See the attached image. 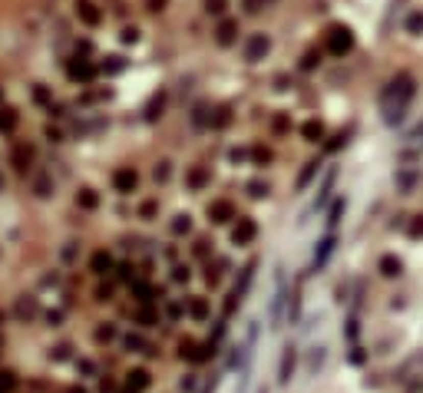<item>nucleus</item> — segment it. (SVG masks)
I'll return each mask as SVG.
<instances>
[{"label": "nucleus", "mask_w": 423, "mask_h": 393, "mask_svg": "<svg viewBox=\"0 0 423 393\" xmlns=\"http://www.w3.org/2000/svg\"><path fill=\"white\" fill-rule=\"evenodd\" d=\"M13 129H17V109L4 106L0 109V132H13Z\"/></svg>", "instance_id": "nucleus-13"}, {"label": "nucleus", "mask_w": 423, "mask_h": 393, "mask_svg": "<svg viewBox=\"0 0 423 393\" xmlns=\"http://www.w3.org/2000/svg\"><path fill=\"white\" fill-rule=\"evenodd\" d=\"M69 393H86V390H83V387H73V390H69Z\"/></svg>", "instance_id": "nucleus-46"}, {"label": "nucleus", "mask_w": 423, "mask_h": 393, "mask_svg": "<svg viewBox=\"0 0 423 393\" xmlns=\"http://www.w3.org/2000/svg\"><path fill=\"white\" fill-rule=\"evenodd\" d=\"M136 172H132V168H119L116 175H112V185H116V192H132V188H136Z\"/></svg>", "instance_id": "nucleus-7"}, {"label": "nucleus", "mask_w": 423, "mask_h": 393, "mask_svg": "<svg viewBox=\"0 0 423 393\" xmlns=\"http://www.w3.org/2000/svg\"><path fill=\"white\" fill-rule=\"evenodd\" d=\"M324 357H327V347H314L311 360H308V374H317V370L324 367Z\"/></svg>", "instance_id": "nucleus-18"}, {"label": "nucleus", "mask_w": 423, "mask_h": 393, "mask_svg": "<svg viewBox=\"0 0 423 393\" xmlns=\"http://www.w3.org/2000/svg\"><path fill=\"white\" fill-rule=\"evenodd\" d=\"M235 30H238L235 20H225V23L218 27V43H231V40H235Z\"/></svg>", "instance_id": "nucleus-17"}, {"label": "nucleus", "mask_w": 423, "mask_h": 393, "mask_svg": "<svg viewBox=\"0 0 423 393\" xmlns=\"http://www.w3.org/2000/svg\"><path fill=\"white\" fill-rule=\"evenodd\" d=\"M17 390V377L10 370H0V393H13Z\"/></svg>", "instance_id": "nucleus-20"}, {"label": "nucleus", "mask_w": 423, "mask_h": 393, "mask_svg": "<svg viewBox=\"0 0 423 393\" xmlns=\"http://www.w3.org/2000/svg\"><path fill=\"white\" fill-rule=\"evenodd\" d=\"M76 202H80L83 208H96V202H100V199H96V192H93V188H83V192H80V199H76Z\"/></svg>", "instance_id": "nucleus-24"}, {"label": "nucleus", "mask_w": 423, "mask_h": 393, "mask_svg": "<svg viewBox=\"0 0 423 393\" xmlns=\"http://www.w3.org/2000/svg\"><path fill=\"white\" fill-rule=\"evenodd\" d=\"M132 287H136V294H139V304H149V301L156 298V291H152L149 284H143V281H136Z\"/></svg>", "instance_id": "nucleus-21"}, {"label": "nucleus", "mask_w": 423, "mask_h": 393, "mask_svg": "<svg viewBox=\"0 0 423 393\" xmlns=\"http://www.w3.org/2000/svg\"><path fill=\"white\" fill-rule=\"evenodd\" d=\"M294 363H298V354H294V347H285V354H281V367H278V380H281V383L291 380Z\"/></svg>", "instance_id": "nucleus-6"}, {"label": "nucleus", "mask_w": 423, "mask_h": 393, "mask_svg": "<svg viewBox=\"0 0 423 393\" xmlns=\"http://www.w3.org/2000/svg\"><path fill=\"white\" fill-rule=\"evenodd\" d=\"M238 304H242V298L231 291V294H228V301H225V317H228V314H235V307H238Z\"/></svg>", "instance_id": "nucleus-28"}, {"label": "nucleus", "mask_w": 423, "mask_h": 393, "mask_svg": "<svg viewBox=\"0 0 423 393\" xmlns=\"http://www.w3.org/2000/svg\"><path fill=\"white\" fill-rule=\"evenodd\" d=\"M139 215H143V218H152V215H156V202H146V205L139 208Z\"/></svg>", "instance_id": "nucleus-35"}, {"label": "nucleus", "mask_w": 423, "mask_h": 393, "mask_svg": "<svg viewBox=\"0 0 423 393\" xmlns=\"http://www.w3.org/2000/svg\"><path fill=\"white\" fill-rule=\"evenodd\" d=\"M314 175H317V162H308V165H304V172H301V179H298V188H304L308 182L314 179Z\"/></svg>", "instance_id": "nucleus-25"}, {"label": "nucleus", "mask_w": 423, "mask_h": 393, "mask_svg": "<svg viewBox=\"0 0 423 393\" xmlns=\"http://www.w3.org/2000/svg\"><path fill=\"white\" fill-rule=\"evenodd\" d=\"M189 185H192V188H202V185H205V168H195V172L189 175Z\"/></svg>", "instance_id": "nucleus-26"}, {"label": "nucleus", "mask_w": 423, "mask_h": 393, "mask_svg": "<svg viewBox=\"0 0 423 393\" xmlns=\"http://www.w3.org/2000/svg\"><path fill=\"white\" fill-rule=\"evenodd\" d=\"M149 380H152L149 370H143V367H136V370H129V374H126V383H129V390H136V393L149 387Z\"/></svg>", "instance_id": "nucleus-9"}, {"label": "nucleus", "mask_w": 423, "mask_h": 393, "mask_svg": "<svg viewBox=\"0 0 423 393\" xmlns=\"http://www.w3.org/2000/svg\"><path fill=\"white\" fill-rule=\"evenodd\" d=\"M156 179H169V162H162V165H156Z\"/></svg>", "instance_id": "nucleus-38"}, {"label": "nucleus", "mask_w": 423, "mask_h": 393, "mask_svg": "<svg viewBox=\"0 0 423 393\" xmlns=\"http://www.w3.org/2000/svg\"><path fill=\"white\" fill-rule=\"evenodd\" d=\"M185 311L192 314L195 321H205L208 314H212V311H208V304H205V298H192V301H189V307H185Z\"/></svg>", "instance_id": "nucleus-11"}, {"label": "nucleus", "mask_w": 423, "mask_h": 393, "mask_svg": "<svg viewBox=\"0 0 423 393\" xmlns=\"http://www.w3.org/2000/svg\"><path fill=\"white\" fill-rule=\"evenodd\" d=\"M112 337H116V331H112V327H109V324H106V327H100V331H96V340H100V343H103V340H106V343H109V340H112Z\"/></svg>", "instance_id": "nucleus-30"}, {"label": "nucleus", "mask_w": 423, "mask_h": 393, "mask_svg": "<svg viewBox=\"0 0 423 393\" xmlns=\"http://www.w3.org/2000/svg\"><path fill=\"white\" fill-rule=\"evenodd\" d=\"M136 37H139L136 27H126V30H123V43H136Z\"/></svg>", "instance_id": "nucleus-34"}, {"label": "nucleus", "mask_w": 423, "mask_h": 393, "mask_svg": "<svg viewBox=\"0 0 423 393\" xmlns=\"http://www.w3.org/2000/svg\"><path fill=\"white\" fill-rule=\"evenodd\" d=\"M334 231H331V235L327 238H324V241L321 244H317V248H314V258H311V271H317V268H321V264L324 261H327V258H331V251H334Z\"/></svg>", "instance_id": "nucleus-5"}, {"label": "nucleus", "mask_w": 423, "mask_h": 393, "mask_svg": "<svg viewBox=\"0 0 423 393\" xmlns=\"http://www.w3.org/2000/svg\"><path fill=\"white\" fill-rule=\"evenodd\" d=\"M341 215H344V199H337L334 208H331V215H327V228H331V231H334V225L341 222Z\"/></svg>", "instance_id": "nucleus-22"}, {"label": "nucleus", "mask_w": 423, "mask_h": 393, "mask_svg": "<svg viewBox=\"0 0 423 393\" xmlns=\"http://www.w3.org/2000/svg\"><path fill=\"white\" fill-rule=\"evenodd\" d=\"M136 321H139V324H143V327H152V324H156V321H159V314L156 311H152V307H139V311H136Z\"/></svg>", "instance_id": "nucleus-19"}, {"label": "nucleus", "mask_w": 423, "mask_h": 393, "mask_svg": "<svg viewBox=\"0 0 423 393\" xmlns=\"http://www.w3.org/2000/svg\"><path fill=\"white\" fill-rule=\"evenodd\" d=\"M225 10V0H208V13H222Z\"/></svg>", "instance_id": "nucleus-37"}, {"label": "nucleus", "mask_w": 423, "mask_h": 393, "mask_svg": "<svg viewBox=\"0 0 423 393\" xmlns=\"http://www.w3.org/2000/svg\"><path fill=\"white\" fill-rule=\"evenodd\" d=\"M301 132H304V139H308V142H317V139L324 136V126L317 122V119H311V122H304V126H301Z\"/></svg>", "instance_id": "nucleus-15"}, {"label": "nucleus", "mask_w": 423, "mask_h": 393, "mask_svg": "<svg viewBox=\"0 0 423 393\" xmlns=\"http://www.w3.org/2000/svg\"><path fill=\"white\" fill-rule=\"evenodd\" d=\"M400 258H393V255H384L380 258V275H387V278H393V275H400Z\"/></svg>", "instance_id": "nucleus-12"}, {"label": "nucleus", "mask_w": 423, "mask_h": 393, "mask_svg": "<svg viewBox=\"0 0 423 393\" xmlns=\"http://www.w3.org/2000/svg\"><path fill=\"white\" fill-rule=\"evenodd\" d=\"M119 69H123V60H119V56H109V63L103 66V73H119Z\"/></svg>", "instance_id": "nucleus-31"}, {"label": "nucleus", "mask_w": 423, "mask_h": 393, "mask_svg": "<svg viewBox=\"0 0 423 393\" xmlns=\"http://www.w3.org/2000/svg\"><path fill=\"white\" fill-rule=\"evenodd\" d=\"M80 370H83V374H96V367H93V360H80Z\"/></svg>", "instance_id": "nucleus-39"}, {"label": "nucleus", "mask_w": 423, "mask_h": 393, "mask_svg": "<svg viewBox=\"0 0 423 393\" xmlns=\"http://www.w3.org/2000/svg\"><path fill=\"white\" fill-rule=\"evenodd\" d=\"M162 4H166V0H149V10H162Z\"/></svg>", "instance_id": "nucleus-45"}, {"label": "nucleus", "mask_w": 423, "mask_h": 393, "mask_svg": "<svg viewBox=\"0 0 423 393\" xmlns=\"http://www.w3.org/2000/svg\"><path fill=\"white\" fill-rule=\"evenodd\" d=\"M93 73H96V69L89 66V63H83V60L69 66V76H73V80H93Z\"/></svg>", "instance_id": "nucleus-16"}, {"label": "nucleus", "mask_w": 423, "mask_h": 393, "mask_svg": "<svg viewBox=\"0 0 423 393\" xmlns=\"http://www.w3.org/2000/svg\"><path fill=\"white\" fill-rule=\"evenodd\" d=\"M410 235H413V238L423 235V222H413V225H410Z\"/></svg>", "instance_id": "nucleus-41"}, {"label": "nucleus", "mask_w": 423, "mask_h": 393, "mask_svg": "<svg viewBox=\"0 0 423 393\" xmlns=\"http://www.w3.org/2000/svg\"><path fill=\"white\" fill-rule=\"evenodd\" d=\"M255 235H258V225L251 218H238V225L231 228V241H235V244H251V241H255Z\"/></svg>", "instance_id": "nucleus-3"}, {"label": "nucleus", "mask_w": 423, "mask_h": 393, "mask_svg": "<svg viewBox=\"0 0 423 393\" xmlns=\"http://www.w3.org/2000/svg\"><path fill=\"white\" fill-rule=\"evenodd\" d=\"M314 63H321V56H317V53H308L304 63H301V69H314Z\"/></svg>", "instance_id": "nucleus-33"}, {"label": "nucleus", "mask_w": 423, "mask_h": 393, "mask_svg": "<svg viewBox=\"0 0 423 393\" xmlns=\"http://www.w3.org/2000/svg\"><path fill=\"white\" fill-rule=\"evenodd\" d=\"M410 139H413V142H423V122H420V126H417V129H413V132H410Z\"/></svg>", "instance_id": "nucleus-42"}, {"label": "nucleus", "mask_w": 423, "mask_h": 393, "mask_svg": "<svg viewBox=\"0 0 423 393\" xmlns=\"http://www.w3.org/2000/svg\"><path fill=\"white\" fill-rule=\"evenodd\" d=\"M413 96V80L410 76H397L390 86L384 89V119L387 122H400L407 109V100Z\"/></svg>", "instance_id": "nucleus-1"}, {"label": "nucleus", "mask_w": 423, "mask_h": 393, "mask_svg": "<svg viewBox=\"0 0 423 393\" xmlns=\"http://www.w3.org/2000/svg\"><path fill=\"white\" fill-rule=\"evenodd\" d=\"M172 278H175V281H189V271H185V268H175Z\"/></svg>", "instance_id": "nucleus-43"}, {"label": "nucleus", "mask_w": 423, "mask_h": 393, "mask_svg": "<svg viewBox=\"0 0 423 393\" xmlns=\"http://www.w3.org/2000/svg\"><path fill=\"white\" fill-rule=\"evenodd\" d=\"M76 13H80V20H83V23H89V27L100 23V10H96L89 0H80V4H76Z\"/></svg>", "instance_id": "nucleus-10"}, {"label": "nucleus", "mask_w": 423, "mask_h": 393, "mask_svg": "<svg viewBox=\"0 0 423 393\" xmlns=\"http://www.w3.org/2000/svg\"><path fill=\"white\" fill-rule=\"evenodd\" d=\"M89 268H93L96 275H106V271L112 268V258L106 255V251H96V255H93V261H89Z\"/></svg>", "instance_id": "nucleus-14"}, {"label": "nucleus", "mask_w": 423, "mask_h": 393, "mask_svg": "<svg viewBox=\"0 0 423 393\" xmlns=\"http://www.w3.org/2000/svg\"><path fill=\"white\" fill-rule=\"evenodd\" d=\"M407 30H410V33H417V30H423V13H413V17L407 20Z\"/></svg>", "instance_id": "nucleus-29"}, {"label": "nucleus", "mask_w": 423, "mask_h": 393, "mask_svg": "<svg viewBox=\"0 0 423 393\" xmlns=\"http://www.w3.org/2000/svg\"><path fill=\"white\" fill-rule=\"evenodd\" d=\"M255 159H258V162H268V159H271V152H268V149H255Z\"/></svg>", "instance_id": "nucleus-40"}, {"label": "nucleus", "mask_w": 423, "mask_h": 393, "mask_svg": "<svg viewBox=\"0 0 423 393\" xmlns=\"http://www.w3.org/2000/svg\"><path fill=\"white\" fill-rule=\"evenodd\" d=\"M248 192L255 195V199H262V195H268V185H262V182H251V185H248Z\"/></svg>", "instance_id": "nucleus-32"}, {"label": "nucleus", "mask_w": 423, "mask_h": 393, "mask_svg": "<svg viewBox=\"0 0 423 393\" xmlns=\"http://www.w3.org/2000/svg\"><path fill=\"white\" fill-rule=\"evenodd\" d=\"M189 225H192V222H189V215H179V218L172 222V231H175V235H182V231H189Z\"/></svg>", "instance_id": "nucleus-27"}, {"label": "nucleus", "mask_w": 423, "mask_h": 393, "mask_svg": "<svg viewBox=\"0 0 423 393\" xmlns=\"http://www.w3.org/2000/svg\"><path fill=\"white\" fill-rule=\"evenodd\" d=\"M126 347H129V350H143V354H152V347H149V343H146L143 340V337H126Z\"/></svg>", "instance_id": "nucleus-23"}, {"label": "nucleus", "mask_w": 423, "mask_h": 393, "mask_svg": "<svg viewBox=\"0 0 423 393\" xmlns=\"http://www.w3.org/2000/svg\"><path fill=\"white\" fill-rule=\"evenodd\" d=\"M268 46H271V43H268V37L255 33V37H251L248 43H245V60H251V63H255V60H262V56L268 53Z\"/></svg>", "instance_id": "nucleus-4"}, {"label": "nucleus", "mask_w": 423, "mask_h": 393, "mask_svg": "<svg viewBox=\"0 0 423 393\" xmlns=\"http://www.w3.org/2000/svg\"><path fill=\"white\" fill-rule=\"evenodd\" d=\"M123 393H136V390H123Z\"/></svg>", "instance_id": "nucleus-47"}, {"label": "nucleus", "mask_w": 423, "mask_h": 393, "mask_svg": "<svg viewBox=\"0 0 423 393\" xmlns=\"http://www.w3.org/2000/svg\"><path fill=\"white\" fill-rule=\"evenodd\" d=\"M208 215H212V222H228V218H235V208H231V202L218 199L208 205Z\"/></svg>", "instance_id": "nucleus-8"}, {"label": "nucleus", "mask_w": 423, "mask_h": 393, "mask_svg": "<svg viewBox=\"0 0 423 393\" xmlns=\"http://www.w3.org/2000/svg\"><path fill=\"white\" fill-rule=\"evenodd\" d=\"M228 109H218V116H215V126H218V129H222V126H228Z\"/></svg>", "instance_id": "nucleus-36"}, {"label": "nucleus", "mask_w": 423, "mask_h": 393, "mask_svg": "<svg viewBox=\"0 0 423 393\" xmlns=\"http://www.w3.org/2000/svg\"><path fill=\"white\" fill-rule=\"evenodd\" d=\"M350 46H354V33H350L347 27H331L327 30V50L334 56H344Z\"/></svg>", "instance_id": "nucleus-2"}, {"label": "nucleus", "mask_w": 423, "mask_h": 393, "mask_svg": "<svg viewBox=\"0 0 423 393\" xmlns=\"http://www.w3.org/2000/svg\"><path fill=\"white\" fill-rule=\"evenodd\" d=\"M258 4H262V0H245V7H248V10H251V13H255V10H258Z\"/></svg>", "instance_id": "nucleus-44"}]
</instances>
